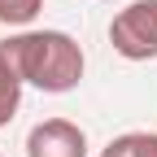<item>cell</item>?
Returning <instances> with one entry per match:
<instances>
[{
    "label": "cell",
    "mask_w": 157,
    "mask_h": 157,
    "mask_svg": "<svg viewBox=\"0 0 157 157\" xmlns=\"http://www.w3.org/2000/svg\"><path fill=\"white\" fill-rule=\"evenodd\" d=\"M109 44L127 61L157 57V0H135L109 22Z\"/></svg>",
    "instance_id": "obj_2"
},
{
    "label": "cell",
    "mask_w": 157,
    "mask_h": 157,
    "mask_svg": "<svg viewBox=\"0 0 157 157\" xmlns=\"http://www.w3.org/2000/svg\"><path fill=\"white\" fill-rule=\"evenodd\" d=\"M39 9H44V0H0V22L5 26H31Z\"/></svg>",
    "instance_id": "obj_6"
},
{
    "label": "cell",
    "mask_w": 157,
    "mask_h": 157,
    "mask_svg": "<svg viewBox=\"0 0 157 157\" xmlns=\"http://www.w3.org/2000/svg\"><path fill=\"white\" fill-rule=\"evenodd\" d=\"M0 48H5V57L13 61V70H17L22 83L48 92V96L74 92L78 78H83V66H87L78 39H70L66 31H17Z\"/></svg>",
    "instance_id": "obj_1"
},
{
    "label": "cell",
    "mask_w": 157,
    "mask_h": 157,
    "mask_svg": "<svg viewBox=\"0 0 157 157\" xmlns=\"http://www.w3.org/2000/svg\"><path fill=\"white\" fill-rule=\"evenodd\" d=\"M101 157H157V131H127L101 148Z\"/></svg>",
    "instance_id": "obj_5"
},
{
    "label": "cell",
    "mask_w": 157,
    "mask_h": 157,
    "mask_svg": "<svg viewBox=\"0 0 157 157\" xmlns=\"http://www.w3.org/2000/svg\"><path fill=\"white\" fill-rule=\"evenodd\" d=\"M17 105H22V78H17L13 61L5 57V48H0V127L13 122Z\"/></svg>",
    "instance_id": "obj_4"
},
{
    "label": "cell",
    "mask_w": 157,
    "mask_h": 157,
    "mask_svg": "<svg viewBox=\"0 0 157 157\" xmlns=\"http://www.w3.org/2000/svg\"><path fill=\"white\" fill-rule=\"evenodd\" d=\"M26 157H87V135L70 118H44L26 135Z\"/></svg>",
    "instance_id": "obj_3"
}]
</instances>
